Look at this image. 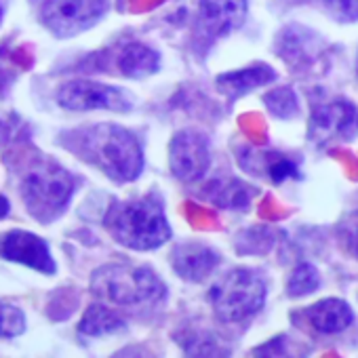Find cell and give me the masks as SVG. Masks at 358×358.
<instances>
[{"label": "cell", "instance_id": "cell-2", "mask_svg": "<svg viewBox=\"0 0 358 358\" xmlns=\"http://www.w3.org/2000/svg\"><path fill=\"white\" fill-rule=\"evenodd\" d=\"M103 226L110 236L133 251H154L171 241V224L164 215L162 203L154 196L114 203Z\"/></svg>", "mask_w": 358, "mask_h": 358}, {"label": "cell", "instance_id": "cell-4", "mask_svg": "<svg viewBox=\"0 0 358 358\" xmlns=\"http://www.w3.org/2000/svg\"><path fill=\"white\" fill-rule=\"evenodd\" d=\"M91 293L112 306L137 308L160 301L166 287L152 268L118 262L103 264L91 274Z\"/></svg>", "mask_w": 358, "mask_h": 358}, {"label": "cell", "instance_id": "cell-19", "mask_svg": "<svg viewBox=\"0 0 358 358\" xmlns=\"http://www.w3.org/2000/svg\"><path fill=\"white\" fill-rule=\"evenodd\" d=\"M318 287H320V274H318V270L312 264L301 262V264L295 266V270L289 276L287 295L293 297V299H297V297H303V295L314 293Z\"/></svg>", "mask_w": 358, "mask_h": 358}, {"label": "cell", "instance_id": "cell-6", "mask_svg": "<svg viewBox=\"0 0 358 358\" xmlns=\"http://www.w3.org/2000/svg\"><path fill=\"white\" fill-rule=\"evenodd\" d=\"M110 0H38L36 15L57 38H72L101 22Z\"/></svg>", "mask_w": 358, "mask_h": 358}, {"label": "cell", "instance_id": "cell-18", "mask_svg": "<svg viewBox=\"0 0 358 358\" xmlns=\"http://www.w3.org/2000/svg\"><path fill=\"white\" fill-rule=\"evenodd\" d=\"M124 329H127V320L120 314H116L114 310H110L106 303L89 306L78 324V333L87 335V337L112 335V333H120Z\"/></svg>", "mask_w": 358, "mask_h": 358}, {"label": "cell", "instance_id": "cell-10", "mask_svg": "<svg viewBox=\"0 0 358 358\" xmlns=\"http://www.w3.org/2000/svg\"><path fill=\"white\" fill-rule=\"evenodd\" d=\"M0 257L11 264L28 266L41 274H55L57 266L51 255L49 243L26 230H9L0 234Z\"/></svg>", "mask_w": 358, "mask_h": 358}, {"label": "cell", "instance_id": "cell-20", "mask_svg": "<svg viewBox=\"0 0 358 358\" xmlns=\"http://www.w3.org/2000/svg\"><path fill=\"white\" fill-rule=\"evenodd\" d=\"M264 103L270 110V114L278 118H293L299 112L297 95L291 87H278L264 95Z\"/></svg>", "mask_w": 358, "mask_h": 358}, {"label": "cell", "instance_id": "cell-9", "mask_svg": "<svg viewBox=\"0 0 358 358\" xmlns=\"http://www.w3.org/2000/svg\"><path fill=\"white\" fill-rule=\"evenodd\" d=\"M358 135V108L348 99L324 101L314 108L310 118V139L318 145L350 141Z\"/></svg>", "mask_w": 358, "mask_h": 358}, {"label": "cell", "instance_id": "cell-12", "mask_svg": "<svg viewBox=\"0 0 358 358\" xmlns=\"http://www.w3.org/2000/svg\"><path fill=\"white\" fill-rule=\"evenodd\" d=\"M220 262V253L201 243H182L171 251L175 274L190 282H203L205 278H209Z\"/></svg>", "mask_w": 358, "mask_h": 358}, {"label": "cell", "instance_id": "cell-15", "mask_svg": "<svg viewBox=\"0 0 358 358\" xmlns=\"http://www.w3.org/2000/svg\"><path fill=\"white\" fill-rule=\"evenodd\" d=\"M207 201L222 209H245L251 205L257 190L236 177H215L203 188Z\"/></svg>", "mask_w": 358, "mask_h": 358}, {"label": "cell", "instance_id": "cell-13", "mask_svg": "<svg viewBox=\"0 0 358 358\" xmlns=\"http://www.w3.org/2000/svg\"><path fill=\"white\" fill-rule=\"evenodd\" d=\"M236 156L241 160V166L247 173H251L255 177H266L268 182H272V184H282V182H287V179H297L299 177L297 162L291 160L289 156H285L282 152L245 148Z\"/></svg>", "mask_w": 358, "mask_h": 358}, {"label": "cell", "instance_id": "cell-27", "mask_svg": "<svg viewBox=\"0 0 358 358\" xmlns=\"http://www.w3.org/2000/svg\"><path fill=\"white\" fill-rule=\"evenodd\" d=\"M356 74H358V57H356Z\"/></svg>", "mask_w": 358, "mask_h": 358}, {"label": "cell", "instance_id": "cell-8", "mask_svg": "<svg viewBox=\"0 0 358 358\" xmlns=\"http://www.w3.org/2000/svg\"><path fill=\"white\" fill-rule=\"evenodd\" d=\"M211 164L209 139L192 129L173 135L169 145V169L179 182H201Z\"/></svg>", "mask_w": 358, "mask_h": 358}, {"label": "cell", "instance_id": "cell-7", "mask_svg": "<svg viewBox=\"0 0 358 358\" xmlns=\"http://www.w3.org/2000/svg\"><path fill=\"white\" fill-rule=\"evenodd\" d=\"M57 106L70 112H91V110H110V112H129L133 108V97L129 91L112 85H103L89 78H74L64 83L57 89Z\"/></svg>", "mask_w": 358, "mask_h": 358}, {"label": "cell", "instance_id": "cell-16", "mask_svg": "<svg viewBox=\"0 0 358 358\" xmlns=\"http://www.w3.org/2000/svg\"><path fill=\"white\" fill-rule=\"evenodd\" d=\"M274 78H276V72L268 64H255V66H249L243 70L220 74L217 76V89L224 95L236 99V97H243V95L259 89V87L270 85Z\"/></svg>", "mask_w": 358, "mask_h": 358}, {"label": "cell", "instance_id": "cell-14", "mask_svg": "<svg viewBox=\"0 0 358 358\" xmlns=\"http://www.w3.org/2000/svg\"><path fill=\"white\" fill-rule=\"evenodd\" d=\"M308 324L322 333V335H335L345 331L354 322V312L348 301L339 297H327L316 303H312L306 312Z\"/></svg>", "mask_w": 358, "mask_h": 358}, {"label": "cell", "instance_id": "cell-26", "mask_svg": "<svg viewBox=\"0 0 358 358\" xmlns=\"http://www.w3.org/2000/svg\"><path fill=\"white\" fill-rule=\"evenodd\" d=\"M3 13H5V11H3V5H0V22H3Z\"/></svg>", "mask_w": 358, "mask_h": 358}, {"label": "cell", "instance_id": "cell-17", "mask_svg": "<svg viewBox=\"0 0 358 358\" xmlns=\"http://www.w3.org/2000/svg\"><path fill=\"white\" fill-rule=\"evenodd\" d=\"M116 66L127 78H148L160 70V55L148 45L129 43L120 49Z\"/></svg>", "mask_w": 358, "mask_h": 358}, {"label": "cell", "instance_id": "cell-3", "mask_svg": "<svg viewBox=\"0 0 358 358\" xmlns=\"http://www.w3.org/2000/svg\"><path fill=\"white\" fill-rule=\"evenodd\" d=\"M74 175L47 156L30 160L22 171V201L38 224H51L62 217L74 196Z\"/></svg>", "mask_w": 358, "mask_h": 358}, {"label": "cell", "instance_id": "cell-23", "mask_svg": "<svg viewBox=\"0 0 358 358\" xmlns=\"http://www.w3.org/2000/svg\"><path fill=\"white\" fill-rule=\"evenodd\" d=\"M339 236H341V243H343L345 251L354 259H358V215H352L350 220H345V224L341 226Z\"/></svg>", "mask_w": 358, "mask_h": 358}, {"label": "cell", "instance_id": "cell-11", "mask_svg": "<svg viewBox=\"0 0 358 358\" xmlns=\"http://www.w3.org/2000/svg\"><path fill=\"white\" fill-rule=\"evenodd\" d=\"M247 9V0H201L199 26L207 36H228L245 24Z\"/></svg>", "mask_w": 358, "mask_h": 358}, {"label": "cell", "instance_id": "cell-1", "mask_svg": "<svg viewBox=\"0 0 358 358\" xmlns=\"http://www.w3.org/2000/svg\"><path fill=\"white\" fill-rule=\"evenodd\" d=\"M66 150L97 166L116 184H131L143 171V150L135 133L120 124L99 122L59 135Z\"/></svg>", "mask_w": 358, "mask_h": 358}, {"label": "cell", "instance_id": "cell-21", "mask_svg": "<svg viewBox=\"0 0 358 358\" xmlns=\"http://www.w3.org/2000/svg\"><path fill=\"white\" fill-rule=\"evenodd\" d=\"M26 329H28L26 314L13 303L0 301V337L11 339L22 335Z\"/></svg>", "mask_w": 358, "mask_h": 358}, {"label": "cell", "instance_id": "cell-24", "mask_svg": "<svg viewBox=\"0 0 358 358\" xmlns=\"http://www.w3.org/2000/svg\"><path fill=\"white\" fill-rule=\"evenodd\" d=\"M11 133H13V127L9 120H3L0 118V145H5L9 139H11Z\"/></svg>", "mask_w": 358, "mask_h": 358}, {"label": "cell", "instance_id": "cell-5", "mask_svg": "<svg viewBox=\"0 0 358 358\" xmlns=\"http://www.w3.org/2000/svg\"><path fill=\"white\" fill-rule=\"evenodd\" d=\"M266 293V280L259 272L234 268L211 287L209 301L222 322L241 324L262 312Z\"/></svg>", "mask_w": 358, "mask_h": 358}, {"label": "cell", "instance_id": "cell-22", "mask_svg": "<svg viewBox=\"0 0 358 358\" xmlns=\"http://www.w3.org/2000/svg\"><path fill=\"white\" fill-rule=\"evenodd\" d=\"M322 5L341 24L358 22V0H322Z\"/></svg>", "mask_w": 358, "mask_h": 358}, {"label": "cell", "instance_id": "cell-25", "mask_svg": "<svg viewBox=\"0 0 358 358\" xmlns=\"http://www.w3.org/2000/svg\"><path fill=\"white\" fill-rule=\"evenodd\" d=\"M9 211H11V205H9L7 196L0 194V220H5L9 215Z\"/></svg>", "mask_w": 358, "mask_h": 358}]
</instances>
